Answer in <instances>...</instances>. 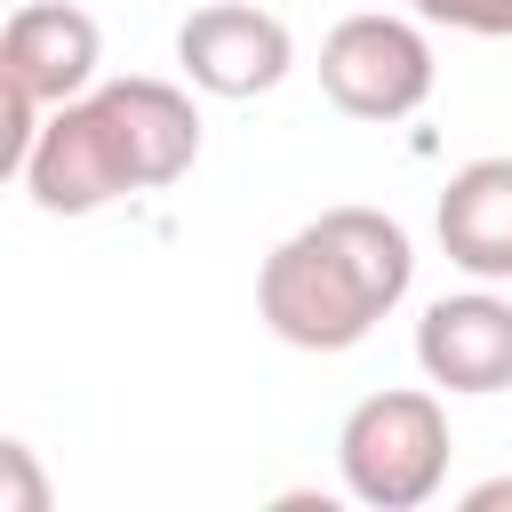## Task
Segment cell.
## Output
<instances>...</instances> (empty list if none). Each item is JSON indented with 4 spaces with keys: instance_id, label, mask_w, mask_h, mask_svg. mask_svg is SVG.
<instances>
[{
    "instance_id": "6da1fadb",
    "label": "cell",
    "mask_w": 512,
    "mask_h": 512,
    "mask_svg": "<svg viewBox=\"0 0 512 512\" xmlns=\"http://www.w3.org/2000/svg\"><path fill=\"white\" fill-rule=\"evenodd\" d=\"M200 160V112L176 80H96L88 96L56 104L32 160L24 192L40 216H96L128 192H160Z\"/></svg>"
},
{
    "instance_id": "7a4b0ae2",
    "label": "cell",
    "mask_w": 512,
    "mask_h": 512,
    "mask_svg": "<svg viewBox=\"0 0 512 512\" xmlns=\"http://www.w3.org/2000/svg\"><path fill=\"white\" fill-rule=\"evenodd\" d=\"M416 280V248L384 208H320L256 264V320L296 352H352Z\"/></svg>"
},
{
    "instance_id": "3957f363",
    "label": "cell",
    "mask_w": 512,
    "mask_h": 512,
    "mask_svg": "<svg viewBox=\"0 0 512 512\" xmlns=\"http://www.w3.org/2000/svg\"><path fill=\"white\" fill-rule=\"evenodd\" d=\"M448 408L416 384H392V392H368L344 432H336V472H344V496H360L368 512H416L440 496L448 480Z\"/></svg>"
},
{
    "instance_id": "277c9868",
    "label": "cell",
    "mask_w": 512,
    "mask_h": 512,
    "mask_svg": "<svg viewBox=\"0 0 512 512\" xmlns=\"http://www.w3.org/2000/svg\"><path fill=\"white\" fill-rule=\"evenodd\" d=\"M432 40L408 16H344L320 40V88L352 120H408L432 96Z\"/></svg>"
},
{
    "instance_id": "5b68a950",
    "label": "cell",
    "mask_w": 512,
    "mask_h": 512,
    "mask_svg": "<svg viewBox=\"0 0 512 512\" xmlns=\"http://www.w3.org/2000/svg\"><path fill=\"white\" fill-rule=\"evenodd\" d=\"M176 64H184V80H192L200 96L240 104V96H264V88L288 80L296 40H288V24H280L272 8H256V0H208V8H192V16L176 24Z\"/></svg>"
},
{
    "instance_id": "8992f818",
    "label": "cell",
    "mask_w": 512,
    "mask_h": 512,
    "mask_svg": "<svg viewBox=\"0 0 512 512\" xmlns=\"http://www.w3.org/2000/svg\"><path fill=\"white\" fill-rule=\"evenodd\" d=\"M96 64H104V32L88 8L72 0H24L0 32V88L32 96V104H72L96 88Z\"/></svg>"
},
{
    "instance_id": "52a82bcc",
    "label": "cell",
    "mask_w": 512,
    "mask_h": 512,
    "mask_svg": "<svg viewBox=\"0 0 512 512\" xmlns=\"http://www.w3.org/2000/svg\"><path fill=\"white\" fill-rule=\"evenodd\" d=\"M416 368L440 392H504L512 384V296L464 288L424 304L416 320Z\"/></svg>"
},
{
    "instance_id": "ba28073f",
    "label": "cell",
    "mask_w": 512,
    "mask_h": 512,
    "mask_svg": "<svg viewBox=\"0 0 512 512\" xmlns=\"http://www.w3.org/2000/svg\"><path fill=\"white\" fill-rule=\"evenodd\" d=\"M440 248L456 272L472 280H512V160L488 152V160H464L448 184H440Z\"/></svg>"
},
{
    "instance_id": "9c48e42d",
    "label": "cell",
    "mask_w": 512,
    "mask_h": 512,
    "mask_svg": "<svg viewBox=\"0 0 512 512\" xmlns=\"http://www.w3.org/2000/svg\"><path fill=\"white\" fill-rule=\"evenodd\" d=\"M424 24L472 32V40H512V0H408Z\"/></svg>"
},
{
    "instance_id": "30bf717a",
    "label": "cell",
    "mask_w": 512,
    "mask_h": 512,
    "mask_svg": "<svg viewBox=\"0 0 512 512\" xmlns=\"http://www.w3.org/2000/svg\"><path fill=\"white\" fill-rule=\"evenodd\" d=\"M0 512H48V488H40L24 440H0Z\"/></svg>"
},
{
    "instance_id": "8fae6325",
    "label": "cell",
    "mask_w": 512,
    "mask_h": 512,
    "mask_svg": "<svg viewBox=\"0 0 512 512\" xmlns=\"http://www.w3.org/2000/svg\"><path fill=\"white\" fill-rule=\"evenodd\" d=\"M464 504H472V512H496V504H512V480H488V488H472Z\"/></svg>"
}]
</instances>
